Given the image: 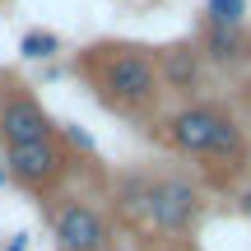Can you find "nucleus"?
Wrapping results in <instances>:
<instances>
[{
	"label": "nucleus",
	"instance_id": "1",
	"mask_svg": "<svg viewBox=\"0 0 251 251\" xmlns=\"http://www.w3.org/2000/svg\"><path fill=\"white\" fill-rule=\"evenodd\" d=\"M79 75L89 79V89L98 93L107 107L117 112H149L163 93L158 61L149 47L130 42H98L79 56Z\"/></svg>",
	"mask_w": 251,
	"mask_h": 251
},
{
	"label": "nucleus",
	"instance_id": "2",
	"mask_svg": "<svg viewBox=\"0 0 251 251\" xmlns=\"http://www.w3.org/2000/svg\"><path fill=\"white\" fill-rule=\"evenodd\" d=\"M117 205L130 219H140L149 233H158L163 242H181L196 233L200 224V191L186 177H126L117 186Z\"/></svg>",
	"mask_w": 251,
	"mask_h": 251
},
{
	"label": "nucleus",
	"instance_id": "3",
	"mask_svg": "<svg viewBox=\"0 0 251 251\" xmlns=\"http://www.w3.org/2000/svg\"><path fill=\"white\" fill-rule=\"evenodd\" d=\"M163 140L177 153H191V158H205V163H237L247 153L242 126L219 102H186V107H177L163 121Z\"/></svg>",
	"mask_w": 251,
	"mask_h": 251
},
{
	"label": "nucleus",
	"instance_id": "4",
	"mask_svg": "<svg viewBox=\"0 0 251 251\" xmlns=\"http://www.w3.org/2000/svg\"><path fill=\"white\" fill-rule=\"evenodd\" d=\"M5 177L19 181L24 191H33V196H47V191H56L65 177H70V149H65V140H33V144H9L5 149Z\"/></svg>",
	"mask_w": 251,
	"mask_h": 251
},
{
	"label": "nucleus",
	"instance_id": "5",
	"mask_svg": "<svg viewBox=\"0 0 251 251\" xmlns=\"http://www.w3.org/2000/svg\"><path fill=\"white\" fill-rule=\"evenodd\" d=\"M51 237H56V251H112L117 247L112 214L98 209L93 200H65L51 214Z\"/></svg>",
	"mask_w": 251,
	"mask_h": 251
},
{
	"label": "nucleus",
	"instance_id": "6",
	"mask_svg": "<svg viewBox=\"0 0 251 251\" xmlns=\"http://www.w3.org/2000/svg\"><path fill=\"white\" fill-rule=\"evenodd\" d=\"M56 135V121L42 112V102L33 93H5L0 98V144H33V140H51Z\"/></svg>",
	"mask_w": 251,
	"mask_h": 251
},
{
	"label": "nucleus",
	"instance_id": "7",
	"mask_svg": "<svg viewBox=\"0 0 251 251\" xmlns=\"http://www.w3.org/2000/svg\"><path fill=\"white\" fill-rule=\"evenodd\" d=\"M153 61H158V79H163V89H172V93H196L205 56H200L191 42L163 47V56H153Z\"/></svg>",
	"mask_w": 251,
	"mask_h": 251
},
{
	"label": "nucleus",
	"instance_id": "8",
	"mask_svg": "<svg viewBox=\"0 0 251 251\" xmlns=\"http://www.w3.org/2000/svg\"><path fill=\"white\" fill-rule=\"evenodd\" d=\"M205 61L214 65H233L251 51V37H247V24L242 28H228V24H205L200 19V47H196Z\"/></svg>",
	"mask_w": 251,
	"mask_h": 251
},
{
	"label": "nucleus",
	"instance_id": "9",
	"mask_svg": "<svg viewBox=\"0 0 251 251\" xmlns=\"http://www.w3.org/2000/svg\"><path fill=\"white\" fill-rule=\"evenodd\" d=\"M19 51H24L28 61H47V56H56V51H61V37H56V33H47V28H33V33H24V37H19Z\"/></svg>",
	"mask_w": 251,
	"mask_h": 251
},
{
	"label": "nucleus",
	"instance_id": "10",
	"mask_svg": "<svg viewBox=\"0 0 251 251\" xmlns=\"http://www.w3.org/2000/svg\"><path fill=\"white\" fill-rule=\"evenodd\" d=\"M205 24L242 28L247 24V0H205Z\"/></svg>",
	"mask_w": 251,
	"mask_h": 251
},
{
	"label": "nucleus",
	"instance_id": "11",
	"mask_svg": "<svg viewBox=\"0 0 251 251\" xmlns=\"http://www.w3.org/2000/svg\"><path fill=\"white\" fill-rule=\"evenodd\" d=\"M5 251H28V237H24V233H14V237H9V247H5Z\"/></svg>",
	"mask_w": 251,
	"mask_h": 251
},
{
	"label": "nucleus",
	"instance_id": "12",
	"mask_svg": "<svg viewBox=\"0 0 251 251\" xmlns=\"http://www.w3.org/2000/svg\"><path fill=\"white\" fill-rule=\"evenodd\" d=\"M242 209H247V214H251V196H242Z\"/></svg>",
	"mask_w": 251,
	"mask_h": 251
},
{
	"label": "nucleus",
	"instance_id": "13",
	"mask_svg": "<svg viewBox=\"0 0 251 251\" xmlns=\"http://www.w3.org/2000/svg\"><path fill=\"white\" fill-rule=\"evenodd\" d=\"M0 181H9V177H5V163H0Z\"/></svg>",
	"mask_w": 251,
	"mask_h": 251
}]
</instances>
